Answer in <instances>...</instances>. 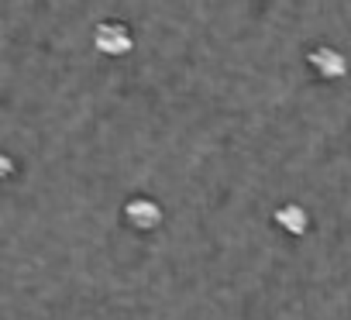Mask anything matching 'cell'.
<instances>
[{"instance_id":"6da1fadb","label":"cell","mask_w":351,"mask_h":320,"mask_svg":"<svg viewBox=\"0 0 351 320\" xmlns=\"http://www.w3.org/2000/svg\"><path fill=\"white\" fill-rule=\"evenodd\" d=\"M124 221L134 227V231H152L162 224V207L148 197H134L124 204Z\"/></svg>"},{"instance_id":"7a4b0ae2","label":"cell","mask_w":351,"mask_h":320,"mask_svg":"<svg viewBox=\"0 0 351 320\" xmlns=\"http://www.w3.org/2000/svg\"><path fill=\"white\" fill-rule=\"evenodd\" d=\"M97 45H100V52L121 56V52L131 49V35L121 25H104V28H97Z\"/></svg>"},{"instance_id":"3957f363","label":"cell","mask_w":351,"mask_h":320,"mask_svg":"<svg viewBox=\"0 0 351 320\" xmlns=\"http://www.w3.org/2000/svg\"><path fill=\"white\" fill-rule=\"evenodd\" d=\"M276 224H279L286 234H306L310 217H306V210H303L300 204H282V207L276 210Z\"/></svg>"},{"instance_id":"277c9868","label":"cell","mask_w":351,"mask_h":320,"mask_svg":"<svg viewBox=\"0 0 351 320\" xmlns=\"http://www.w3.org/2000/svg\"><path fill=\"white\" fill-rule=\"evenodd\" d=\"M310 62L317 66V73H324L327 79H337L341 73H344V59L334 52V49H320V52H313L310 56Z\"/></svg>"},{"instance_id":"5b68a950","label":"cell","mask_w":351,"mask_h":320,"mask_svg":"<svg viewBox=\"0 0 351 320\" xmlns=\"http://www.w3.org/2000/svg\"><path fill=\"white\" fill-rule=\"evenodd\" d=\"M11 173H14V162H11L8 155H0V180H4V176H11Z\"/></svg>"}]
</instances>
